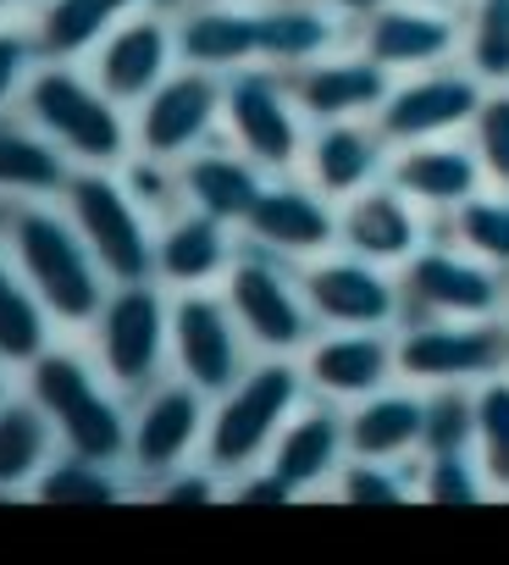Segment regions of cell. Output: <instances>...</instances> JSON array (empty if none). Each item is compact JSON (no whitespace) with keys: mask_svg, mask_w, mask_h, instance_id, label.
Here are the masks:
<instances>
[{"mask_svg":"<svg viewBox=\"0 0 509 565\" xmlns=\"http://www.w3.org/2000/svg\"><path fill=\"white\" fill-rule=\"evenodd\" d=\"M327 7H333V12H338V18H344V23L355 29L360 18H371V12H382V7H388V0H327Z\"/></svg>","mask_w":509,"mask_h":565,"instance_id":"45","label":"cell"},{"mask_svg":"<svg viewBox=\"0 0 509 565\" xmlns=\"http://www.w3.org/2000/svg\"><path fill=\"white\" fill-rule=\"evenodd\" d=\"M227 306L243 328V339L261 355H300L316 339V311L305 300L300 266L272 249H243L227 266Z\"/></svg>","mask_w":509,"mask_h":565,"instance_id":"4","label":"cell"},{"mask_svg":"<svg viewBox=\"0 0 509 565\" xmlns=\"http://www.w3.org/2000/svg\"><path fill=\"white\" fill-rule=\"evenodd\" d=\"M177 56L205 73H238L261 62V18L254 7H232V0H210V7L188 12L177 23Z\"/></svg>","mask_w":509,"mask_h":565,"instance_id":"27","label":"cell"},{"mask_svg":"<svg viewBox=\"0 0 509 565\" xmlns=\"http://www.w3.org/2000/svg\"><path fill=\"white\" fill-rule=\"evenodd\" d=\"M300 355H305L300 361L305 388L316 399H338V405H355L399 377L393 328H322Z\"/></svg>","mask_w":509,"mask_h":565,"instance_id":"15","label":"cell"},{"mask_svg":"<svg viewBox=\"0 0 509 565\" xmlns=\"http://www.w3.org/2000/svg\"><path fill=\"white\" fill-rule=\"evenodd\" d=\"M29 111L67 156L89 167H111L128 156V128L117 117V100L67 67H45L29 78Z\"/></svg>","mask_w":509,"mask_h":565,"instance_id":"8","label":"cell"},{"mask_svg":"<svg viewBox=\"0 0 509 565\" xmlns=\"http://www.w3.org/2000/svg\"><path fill=\"white\" fill-rule=\"evenodd\" d=\"M344 460H349V416L338 399H316V394L300 399V411L283 422V433L267 455V466L278 477H289L300 493L333 488Z\"/></svg>","mask_w":509,"mask_h":565,"instance_id":"20","label":"cell"},{"mask_svg":"<svg viewBox=\"0 0 509 565\" xmlns=\"http://www.w3.org/2000/svg\"><path fill=\"white\" fill-rule=\"evenodd\" d=\"M388 178L415 205H426L432 216H448L459 200H470L487 183V172H481L476 150L465 145V134H454V139H421V145H393Z\"/></svg>","mask_w":509,"mask_h":565,"instance_id":"22","label":"cell"},{"mask_svg":"<svg viewBox=\"0 0 509 565\" xmlns=\"http://www.w3.org/2000/svg\"><path fill=\"white\" fill-rule=\"evenodd\" d=\"M51 438H56V422L34 394L0 405V488L34 482L51 460Z\"/></svg>","mask_w":509,"mask_h":565,"instance_id":"30","label":"cell"},{"mask_svg":"<svg viewBox=\"0 0 509 565\" xmlns=\"http://www.w3.org/2000/svg\"><path fill=\"white\" fill-rule=\"evenodd\" d=\"M333 499L344 504H410L421 499L415 488V460H366L349 455L333 477Z\"/></svg>","mask_w":509,"mask_h":565,"instance_id":"37","label":"cell"},{"mask_svg":"<svg viewBox=\"0 0 509 565\" xmlns=\"http://www.w3.org/2000/svg\"><path fill=\"white\" fill-rule=\"evenodd\" d=\"M177 183H183L188 205H199L221 222H243L267 189V167H254L243 150H199V156H188Z\"/></svg>","mask_w":509,"mask_h":565,"instance_id":"29","label":"cell"},{"mask_svg":"<svg viewBox=\"0 0 509 565\" xmlns=\"http://www.w3.org/2000/svg\"><path fill=\"white\" fill-rule=\"evenodd\" d=\"M243 233L254 249H272L294 266L338 249V200H327L311 178H294V172H278L267 178L254 211L243 216Z\"/></svg>","mask_w":509,"mask_h":565,"instance_id":"12","label":"cell"},{"mask_svg":"<svg viewBox=\"0 0 509 565\" xmlns=\"http://www.w3.org/2000/svg\"><path fill=\"white\" fill-rule=\"evenodd\" d=\"M199 433H205V394L188 377L183 383H161L144 399V411H139L133 433H128V455H133V466L144 477H166V471H177L188 460Z\"/></svg>","mask_w":509,"mask_h":565,"instance_id":"23","label":"cell"},{"mask_svg":"<svg viewBox=\"0 0 509 565\" xmlns=\"http://www.w3.org/2000/svg\"><path fill=\"white\" fill-rule=\"evenodd\" d=\"M232 499L238 504H289V499H300V488L289 477H278L272 466H249V471H238Z\"/></svg>","mask_w":509,"mask_h":565,"instance_id":"42","label":"cell"},{"mask_svg":"<svg viewBox=\"0 0 509 565\" xmlns=\"http://www.w3.org/2000/svg\"><path fill=\"white\" fill-rule=\"evenodd\" d=\"M300 282H305V300L322 328H399L404 322L399 271L382 260H366L344 244L305 260Z\"/></svg>","mask_w":509,"mask_h":565,"instance_id":"9","label":"cell"},{"mask_svg":"<svg viewBox=\"0 0 509 565\" xmlns=\"http://www.w3.org/2000/svg\"><path fill=\"white\" fill-rule=\"evenodd\" d=\"M404 322L415 317H503L509 311V277L470 249H459L448 233H432L404 266Z\"/></svg>","mask_w":509,"mask_h":565,"instance_id":"5","label":"cell"},{"mask_svg":"<svg viewBox=\"0 0 509 565\" xmlns=\"http://www.w3.org/2000/svg\"><path fill=\"white\" fill-rule=\"evenodd\" d=\"M0 189L7 194H56L67 189V156L56 139H40L18 122H0Z\"/></svg>","mask_w":509,"mask_h":565,"instance_id":"32","label":"cell"},{"mask_svg":"<svg viewBox=\"0 0 509 565\" xmlns=\"http://www.w3.org/2000/svg\"><path fill=\"white\" fill-rule=\"evenodd\" d=\"M0 7H7V0H0Z\"/></svg>","mask_w":509,"mask_h":565,"instance_id":"48","label":"cell"},{"mask_svg":"<svg viewBox=\"0 0 509 565\" xmlns=\"http://www.w3.org/2000/svg\"><path fill=\"white\" fill-rule=\"evenodd\" d=\"M437 233V216L426 205H415L393 178H377L371 189L349 194L338 205V244L366 255V260H382V266H404L426 238Z\"/></svg>","mask_w":509,"mask_h":565,"instance_id":"16","label":"cell"},{"mask_svg":"<svg viewBox=\"0 0 509 565\" xmlns=\"http://www.w3.org/2000/svg\"><path fill=\"white\" fill-rule=\"evenodd\" d=\"M29 394L51 411L56 433L67 438L73 455L89 460H117L128 455V422L117 411V399L95 383V372L67 355V350H40L29 361Z\"/></svg>","mask_w":509,"mask_h":565,"instance_id":"7","label":"cell"},{"mask_svg":"<svg viewBox=\"0 0 509 565\" xmlns=\"http://www.w3.org/2000/svg\"><path fill=\"white\" fill-rule=\"evenodd\" d=\"M465 145L476 150L487 183L509 189V84H498V89L481 95V106H476V117L465 128Z\"/></svg>","mask_w":509,"mask_h":565,"instance_id":"41","label":"cell"},{"mask_svg":"<svg viewBox=\"0 0 509 565\" xmlns=\"http://www.w3.org/2000/svg\"><path fill=\"white\" fill-rule=\"evenodd\" d=\"M62 194H67L73 227L84 233V244L95 249V260H100L106 277L139 282V277L155 271V238H150V227H144V211H139V200H133L117 178H106V172H78V178H67Z\"/></svg>","mask_w":509,"mask_h":565,"instance_id":"10","label":"cell"},{"mask_svg":"<svg viewBox=\"0 0 509 565\" xmlns=\"http://www.w3.org/2000/svg\"><path fill=\"white\" fill-rule=\"evenodd\" d=\"M12 244L18 260L29 271V289L40 295V306L62 322H95L106 306V271L95 260V249L84 244V233L73 227V216L56 211H18L12 222Z\"/></svg>","mask_w":509,"mask_h":565,"instance_id":"3","label":"cell"},{"mask_svg":"<svg viewBox=\"0 0 509 565\" xmlns=\"http://www.w3.org/2000/svg\"><path fill=\"white\" fill-rule=\"evenodd\" d=\"M421 7H454V12H459V7H465V0H421Z\"/></svg>","mask_w":509,"mask_h":565,"instance_id":"46","label":"cell"},{"mask_svg":"<svg viewBox=\"0 0 509 565\" xmlns=\"http://www.w3.org/2000/svg\"><path fill=\"white\" fill-rule=\"evenodd\" d=\"M221 117H227V134L232 145L254 161L267 167L272 178L278 172H300L305 161V111L294 106L289 95V78L267 62L254 67H238L227 84H221Z\"/></svg>","mask_w":509,"mask_h":565,"instance_id":"6","label":"cell"},{"mask_svg":"<svg viewBox=\"0 0 509 565\" xmlns=\"http://www.w3.org/2000/svg\"><path fill=\"white\" fill-rule=\"evenodd\" d=\"M459 62L487 84H509V0H465L459 7Z\"/></svg>","mask_w":509,"mask_h":565,"instance_id":"33","label":"cell"},{"mask_svg":"<svg viewBox=\"0 0 509 565\" xmlns=\"http://www.w3.org/2000/svg\"><path fill=\"white\" fill-rule=\"evenodd\" d=\"M128 7H139V0H51L45 7V23H40V45H45V56H78V51H89L95 40H106L122 18H128Z\"/></svg>","mask_w":509,"mask_h":565,"instance_id":"34","label":"cell"},{"mask_svg":"<svg viewBox=\"0 0 509 565\" xmlns=\"http://www.w3.org/2000/svg\"><path fill=\"white\" fill-rule=\"evenodd\" d=\"M100 366L117 388H150L161 372V350H166V300L150 289V277L139 282H117V295H106L100 306Z\"/></svg>","mask_w":509,"mask_h":565,"instance_id":"14","label":"cell"},{"mask_svg":"<svg viewBox=\"0 0 509 565\" xmlns=\"http://www.w3.org/2000/svg\"><path fill=\"white\" fill-rule=\"evenodd\" d=\"M399 377L415 388L487 383L509 372V311L503 317H415L393 328Z\"/></svg>","mask_w":509,"mask_h":565,"instance_id":"2","label":"cell"},{"mask_svg":"<svg viewBox=\"0 0 509 565\" xmlns=\"http://www.w3.org/2000/svg\"><path fill=\"white\" fill-rule=\"evenodd\" d=\"M305 372L289 355H267L254 361L227 394H216V416L205 422V466L216 477H238L249 466H261L283 433V422L300 411L305 399Z\"/></svg>","mask_w":509,"mask_h":565,"instance_id":"1","label":"cell"},{"mask_svg":"<svg viewBox=\"0 0 509 565\" xmlns=\"http://www.w3.org/2000/svg\"><path fill=\"white\" fill-rule=\"evenodd\" d=\"M232 222L188 205L183 216L166 222V233L155 238V271L166 282H183V289H194V282H210L216 271L232 266V238H227Z\"/></svg>","mask_w":509,"mask_h":565,"instance_id":"28","label":"cell"},{"mask_svg":"<svg viewBox=\"0 0 509 565\" xmlns=\"http://www.w3.org/2000/svg\"><path fill=\"white\" fill-rule=\"evenodd\" d=\"M155 499L161 504H210L216 499V471L205 466V471H166L161 477V488H155Z\"/></svg>","mask_w":509,"mask_h":565,"instance_id":"43","label":"cell"},{"mask_svg":"<svg viewBox=\"0 0 509 565\" xmlns=\"http://www.w3.org/2000/svg\"><path fill=\"white\" fill-rule=\"evenodd\" d=\"M476 460L492 499H509V372L476 383Z\"/></svg>","mask_w":509,"mask_h":565,"instance_id":"36","label":"cell"},{"mask_svg":"<svg viewBox=\"0 0 509 565\" xmlns=\"http://www.w3.org/2000/svg\"><path fill=\"white\" fill-rule=\"evenodd\" d=\"M289 78V95L294 106L305 111V122H349V117H377V106L388 100L393 89V73L377 67L360 45H344L333 56H316Z\"/></svg>","mask_w":509,"mask_h":565,"instance_id":"18","label":"cell"},{"mask_svg":"<svg viewBox=\"0 0 509 565\" xmlns=\"http://www.w3.org/2000/svg\"><path fill=\"white\" fill-rule=\"evenodd\" d=\"M0 405H7V377H0Z\"/></svg>","mask_w":509,"mask_h":565,"instance_id":"47","label":"cell"},{"mask_svg":"<svg viewBox=\"0 0 509 565\" xmlns=\"http://www.w3.org/2000/svg\"><path fill=\"white\" fill-rule=\"evenodd\" d=\"M106 466L111 460H89V455L56 460L40 471V499L45 504H111V499H122V488Z\"/></svg>","mask_w":509,"mask_h":565,"instance_id":"39","label":"cell"},{"mask_svg":"<svg viewBox=\"0 0 509 565\" xmlns=\"http://www.w3.org/2000/svg\"><path fill=\"white\" fill-rule=\"evenodd\" d=\"M216 117H221V84H216V73H205V67L172 73V78H161L144 95L139 145L155 161H177V156L199 150V139L216 128Z\"/></svg>","mask_w":509,"mask_h":565,"instance_id":"19","label":"cell"},{"mask_svg":"<svg viewBox=\"0 0 509 565\" xmlns=\"http://www.w3.org/2000/svg\"><path fill=\"white\" fill-rule=\"evenodd\" d=\"M172 56H177V34H166L161 18H128L106 34L95 73H100V89L111 100H144L166 78Z\"/></svg>","mask_w":509,"mask_h":565,"instance_id":"26","label":"cell"},{"mask_svg":"<svg viewBox=\"0 0 509 565\" xmlns=\"http://www.w3.org/2000/svg\"><path fill=\"white\" fill-rule=\"evenodd\" d=\"M437 233H448L459 249H470L476 260H487L509 277V189L481 183L470 200H459L448 216H437Z\"/></svg>","mask_w":509,"mask_h":565,"instance_id":"31","label":"cell"},{"mask_svg":"<svg viewBox=\"0 0 509 565\" xmlns=\"http://www.w3.org/2000/svg\"><path fill=\"white\" fill-rule=\"evenodd\" d=\"M23 73H29V40L23 34H0V106L12 100Z\"/></svg>","mask_w":509,"mask_h":565,"instance_id":"44","label":"cell"},{"mask_svg":"<svg viewBox=\"0 0 509 565\" xmlns=\"http://www.w3.org/2000/svg\"><path fill=\"white\" fill-rule=\"evenodd\" d=\"M421 411H426V388L393 377L388 388L344 405L349 416V455L366 460H415L421 455Z\"/></svg>","mask_w":509,"mask_h":565,"instance_id":"25","label":"cell"},{"mask_svg":"<svg viewBox=\"0 0 509 565\" xmlns=\"http://www.w3.org/2000/svg\"><path fill=\"white\" fill-rule=\"evenodd\" d=\"M487 84L465 67V62H443V67H421L393 78L388 100L377 106V128L388 145H421V139H454L470 128L476 106H481Z\"/></svg>","mask_w":509,"mask_h":565,"instance_id":"11","label":"cell"},{"mask_svg":"<svg viewBox=\"0 0 509 565\" xmlns=\"http://www.w3.org/2000/svg\"><path fill=\"white\" fill-rule=\"evenodd\" d=\"M426 455H476V388H465V383L426 388L415 460H426Z\"/></svg>","mask_w":509,"mask_h":565,"instance_id":"35","label":"cell"},{"mask_svg":"<svg viewBox=\"0 0 509 565\" xmlns=\"http://www.w3.org/2000/svg\"><path fill=\"white\" fill-rule=\"evenodd\" d=\"M388 156L393 145L382 139L377 117H349V122H316V134L305 139V161L300 172L327 194V200H349L360 189H371L377 178H388Z\"/></svg>","mask_w":509,"mask_h":565,"instance_id":"21","label":"cell"},{"mask_svg":"<svg viewBox=\"0 0 509 565\" xmlns=\"http://www.w3.org/2000/svg\"><path fill=\"white\" fill-rule=\"evenodd\" d=\"M415 488L426 504H481L492 499L476 455H426L415 460Z\"/></svg>","mask_w":509,"mask_h":565,"instance_id":"40","label":"cell"},{"mask_svg":"<svg viewBox=\"0 0 509 565\" xmlns=\"http://www.w3.org/2000/svg\"><path fill=\"white\" fill-rule=\"evenodd\" d=\"M243 328L232 317L227 300L210 295H183L172 306V350H177V372L199 388V394H227L249 361H243Z\"/></svg>","mask_w":509,"mask_h":565,"instance_id":"17","label":"cell"},{"mask_svg":"<svg viewBox=\"0 0 509 565\" xmlns=\"http://www.w3.org/2000/svg\"><path fill=\"white\" fill-rule=\"evenodd\" d=\"M45 350V317L40 300L0 260V361H34Z\"/></svg>","mask_w":509,"mask_h":565,"instance_id":"38","label":"cell"},{"mask_svg":"<svg viewBox=\"0 0 509 565\" xmlns=\"http://www.w3.org/2000/svg\"><path fill=\"white\" fill-rule=\"evenodd\" d=\"M254 18H261V62L278 73H294L349 45V23L327 0H267L254 7Z\"/></svg>","mask_w":509,"mask_h":565,"instance_id":"24","label":"cell"},{"mask_svg":"<svg viewBox=\"0 0 509 565\" xmlns=\"http://www.w3.org/2000/svg\"><path fill=\"white\" fill-rule=\"evenodd\" d=\"M349 45H360L393 78L443 67V62H459V12L421 7V0H388L382 12H371L349 29Z\"/></svg>","mask_w":509,"mask_h":565,"instance_id":"13","label":"cell"}]
</instances>
